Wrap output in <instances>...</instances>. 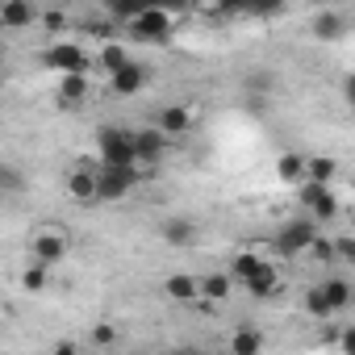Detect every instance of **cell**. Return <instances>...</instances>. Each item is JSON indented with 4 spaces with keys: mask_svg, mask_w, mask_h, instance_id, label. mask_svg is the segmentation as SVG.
Returning <instances> with one entry per match:
<instances>
[{
    "mask_svg": "<svg viewBox=\"0 0 355 355\" xmlns=\"http://www.w3.org/2000/svg\"><path fill=\"white\" fill-rule=\"evenodd\" d=\"M109 84H113L117 96H138V92L146 88V67H142V63H125L117 76H109Z\"/></svg>",
    "mask_w": 355,
    "mask_h": 355,
    "instance_id": "obj_15",
    "label": "cell"
},
{
    "mask_svg": "<svg viewBox=\"0 0 355 355\" xmlns=\"http://www.w3.org/2000/svg\"><path fill=\"white\" fill-rule=\"evenodd\" d=\"M243 288H247V293H251L255 301H263V297H272V293L280 288V276H276V268H272V263L263 259V263H259V272H255V276H251V280H247Z\"/></svg>",
    "mask_w": 355,
    "mask_h": 355,
    "instance_id": "obj_17",
    "label": "cell"
},
{
    "mask_svg": "<svg viewBox=\"0 0 355 355\" xmlns=\"http://www.w3.org/2000/svg\"><path fill=\"white\" fill-rule=\"evenodd\" d=\"M343 30H347V21L338 17V13H318L313 17V38H322V42H334V38H343Z\"/></svg>",
    "mask_w": 355,
    "mask_h": 355,
    "instance_id": "obj_21",
    "label": "cell"
},
{
    "mask_svg": "<svg viewBox=\"0 0 355 355\" xmlns=\"http://www.w3.org/2000/svg\"><path fill=\"white\" fill-rule=\"evenodd\" d=\"M96 159H84V163H76L71 167V175H67V193H71V201H80V205H96Z\"/></svg>",
    "mask_w": 355,
    "mask_h": 355,
    "instance_id": "obj_11",
    "label": "cell"
},
{
    "mask_svg": "<svg viewBox=\"0 0 355 355\" xmlns=\"http://www.w3.org/2000/svg\"><path fill=\"white\" fill-rule=\"evenodd\" d=\"M334 243V263H351L355 259V243L347 239V234H338V239H330Z\"/></svg>",
    "mask_w": 355,
    "mask_h": 355,
    "instance_id": "obj_29",
    "label": "cell"
},
{
    "mask_svg": "<svg viewBox=\"0 0 355 355\" xmlns=\"http://www.w3.org/2000/svg\"><path fill=\"white\" fill-rule=\"evenodd\" d=\"M305 313H309V318H322V322L330 318V309H326V301L318 297V284H313V288L305 293Z\"/></svg>",
    "mask_w": 355,
    "mask_h": 355,
    "instance_id": "obj_28",
    "label": "cell"
},
{
    "mask_svg": "<svg viewBox=\"0 0 355 355\" xmlns=\"http://www.w3.org/2000/svg\"><path fill=\"white\" fill-rule=\"evenodd\" d=\"M309 255L322 259V268H334V243H330V234H318V239L309 243Z\"/></svg>",
    "mask_w": 355,
    "mask_h": 355,
    "instance_id": "obj_27",
    "label": "cell"
},
{
    "mask_svg": "<svg viewBox=\"0 0 355 355\" xmlns=\"http://www.w3.org/2000/svg\"><path fill=\"white\" fill-rule=\"evenodd\" d=\"M134 130L125 125H101L96 130V163L101 167H134Z\"/></svg>",
    "mask_w": 355,
    "mask_h": 355,
    "instance_id": "obj_1",
    "label": "cell"
},
{
    "mask_svg": "<svg viewBox=\"0 0 355 355\" xmlns=\"http://www.w3.org/2000/svg\"><path fill=\"white\" fill-rule=\"evenodd\" d=\"M230 355H263V330L259 326H234Z\"/></svg>",
    "mask_w": 355,
    "mask_h": 355,
    "instance_id": "obj_16",
    "label": "cell"
},
{
    "mask_svg": "<svg viewBox=\"0 0 355 355\" xmlns=\"http://www.w3.org/2000/svg\"><path fill=\"white\" fill-rule=\"evenodd\" d=\"M138 184V171L134 167H96V205H113L125 201Z\"/></svg>",
    "mask_w": 355,
    "mask_h": 355,
    "instance_id": "obj_2",
    "label": "cell"
},
{
    "mask_svg": "<svg viewBox=\"0 0 355 355\" xmlns=\"http://www.w3.org/2000/svg\"><path fill=\"white\" fill-rule=\"evenodd\" d=\"M301 205H305V218L322 230V222H334V214H338V197H334V189H326V184H301Z\"/></svg>",
    "mask_w": 355,
    "mask_h": 355,
    "instance_id": "obj_4",
    "label": "cell"
},
{
    "mask_svg": "<svg viewBox=\"0 0 355 355\" xmlns=\"http://www.w3.org/2000/svg\"><path fill=\"white\" fill-rule=\"evenodd\" d=\"M163 355H201V351H163Z\"/></svg>",
    "mask_w": 355,
    "mask_h": 355,
    "instance_id": "obj_32",
    "label": "cell"
},
{
    "mask_svg": "<svg viewBox=\"0 0 355 355\" xmlns=\"http://www.w3.org/2000/svg\"><path fill=\"white\" fill-rule=\"evenodd\" d=\"M318 297L326 301L330 313H343V309L351 305V280H347V276H326V280L318 284Z\"/></svg>",
    "mask_w": 355,
    "mask_h": 355,
    "instance_id": "obj_13",
    "label": "cell"
},
{
    "mask_svg": "<svg viewBox=\"0 0 355 355\" xmlns=\"http://www.w3.org/2000/svg\"><path fill=\"white\" fill-rule=\"evenodd\" d=\"M42 63H46L51 71H59V76H88V55H84V46H76V42H55V46H46Z\"/></svg>",
    "mask_w": 355,
    "mask_h": 355,
    "instance_id": "obj_7",
    "label": "cell"
},
{
    "mask_svg": "<svg viewBox=\"0 0 355 355\" xmlns=\"http://www.w3.org/2000/svg\"><path fill=\"white\" fill-rule=\"evenodd\" d=\"M276 175H280V180H288V184H305V155H297V150L280 155L276 159Z\"/></svg>",
    "mask_w": 355,
    "mask_h": 355,
    "instance_id": "obj_20",
    "label": "cell"
},
{
    "mask_svg": "<svg viewBox=\"0 0 355 355\" xmlns=\"http://www.w3.org/2000/svg\"><path fill=\"white\" fill-rule=\"evenodd\" d=\"M159 239H163L167 247H175V251H189V247L201 243V226H197V218H189V214H171V218L159 222Z\"/></svg>",
    "mask_w": 355,
    "mask_h": 355,
    "instance_id": "obj_5",
    "label": "cell"
},
{
    "mask_svg": "<svg viewBox=\"0 0 355 355\" xmlns=\"http://www.w3.org/2000/svg\"><path fill=\"white\" fill-rule=\"evenodd\" d=\"M42 13L30 5V0H9V5H0V26L5 30H26V26H34Z\"/></svg>",
    "mask_w": 355,
    "mask_h": 355,
    "instance_id": "obj_14",
    "label": "cell"
},
{
    "mask_svg": "<svg viewBox=\"0 0 355 355\" xmlns=\"http://www.w3.org/2000/svg\"><path fill=\"white\" fill-rule=\"evenodd\" d=\"M30 251H34V263H42V268H59L63 255H67V234H63L59 226H42V230L34 234Z\"/></svg>",
    "mask_w": 355,
    "mask_h": 355,
    "instance_id": "obj_9",
    "label": "cell"
},
{
    "mask_svg": "<svg viewBox=\"0 0 355 355\" xmlns=\"http://www.w3.org/2000/svg\"><path fill=\"white\" fill-rule=\"evenodd\" d=\"M125 34L138 38V42H171V17H167L163 9H142V13L125 26Z\"/></svg>",
    "mask_w": 355,
    "mask_h": 355,
    "instance_id": "obj_6",
    "label": "cell"
},
{
    "mask_svg": "<svg viewBox=\"0 0 355 355\" xmlns=\"http://www.w3.org/2000/svg\"><path fill=\"white\" fill-rule=\"evenodd\" d=\"M259 263H263L259 255H239V259L230 263V272H226V276H230V280H239V284H247V280L259 272Z\"/></svg>",
    "mask_w": 355,
    "mask_h": 355,
    "instance_id": "obj_24",
    "label": "cell"
},
{
    "mask_svg": "<svg viewBox=\"0 0 355 355\" xmlns=\"http://www.w3.org/2000/svg\"><path fill=\"white\" fill-rule=\"evenodd\" d=\"M334 175H338V163L330 155H318V159H305V180L309 184H334Z\"/></svg>",
    "mask_w": 355,
    "mask_h": 355,
    "instance_id": "obj_18",
    "label": "cell"
},
{
    "mask_svg": "<svg viewBox=\"0 0 355 355\" xmlns=\"http://www.w3.org/2000/svg\"><path fill=\"white\" fill-rule=\"evenodd\" d=\"M42 21H46V30H63V26H67V17H63V13H46Z\"/></svg>",
    "mask_w": 355,
    "mask_h": 355,
    "instance_id": "obj_30",
    "label": "cell"
},
{
    "mask_svg": "<svg viewBox=\"0 0 355 355\" xmlns=\"http://www.w3.org/2000/svg\"><path fill=\"white\" fill-rule=\"evenodd\" d=\"M51 355H80V347H76V343H55Z\"/></svg>",
    "mask_w": 355,
    "mask_h": 355,
    "instance_id": "obj_31",
    "label": "cell"
},
{
    "mask_svg": "<svg viewBox=\"0 0 355 355\" xmlns=\"http://www.w3.org/2000/svg\"><path fill=\"white\" fill-rule=\"evenodd\" d=\"M0 197H5V193H0Z\"/></svg>",
    "mask_w": 355,
    "mask_h": 355,
    "instance_id": "obj_33",
    "label": "cell"
},
{
    "mask_svg": "<svg viewBox=\"0 0 355 355\" xmlns=\"http://www.w3.org/2000/svg\"><path fill=\"white\" fill-rule=\"evenodd\" d=\"M230 288H234V280H230L226 272H209V276L201 280V301H226Z\"/></svg>",
    "mask_w": 355,
    "mask_h": 355,
    "instance_id": "obj_23",
    "label": "cell"
},
{
    "mask_svg": "<svg viewBox=\"0 0 355 355\" xmlns=\"http://www.w3.org/2000/svg\"><path fill=\"white\" fill-rule=\"evenodd\" d=\"M150 125L171 142V138H180V134H189V130H193V109H189V105H159Z\"/></svg>",
    "mask_w": 355,
    "mask_h": 355,
    "instance_id": "obj_10",
    "label": "cell"
},
{
    "mask_svg": "<svg viewBox=\"0 0 355 355\" xmlns=\"http://www.w3.org/2000/svg\"><path fill=\"white\" fill-rule=\"evenodd\" d=\"M163 293H167V301H175V305H193V301H201V280L189 276V272H175V276L163 280Z\"/></svg>",
    "mask_w": 355,
    "mask_h": 355,
    "instance_id": "obj_12",
    "label": "cell"
},
{
    "mask_svg": "<svg viewBox=\"0 0 355 355\" xmlns=\"http://www.w3.org/2000/svg\"><path fill=\"white\" fill-rule=\"evenodd\" d=\"M130 138H134V171H150V167H159L167 159V138L155 125H142Z\"/></svg>",
    "mask_w": 355,
    "mask_h": 355,
    "instance_id": "obj_3",
    "label": "cell"
},
{
    "mask_svg": "<svg viewBox=\"0 0 355 355\" xmlns=\"http://www.w3.org/2000/svg\"><path fill=\"white\" fill-rule=\"evenodd\" d=\"M96 59H101V67H105V71H109V76H117V71H121V67H125V63H134V59H130V51H125V46H121V42H117V38H113V42H105V46H101V55H96Z\"/></svg>",
    "mask_w": 355,
    "mask_h": 355,
    "instance_id": "obj_22",
    "label": "cell"
},
{
    "mask_svg": "<svg viewBox=\"0 0 355 355\" xmlns=\"http://www.w3.org/2000/svg\"><path fill=\"white\" fill-rule=\"evenodd\" d=\"M318 234H322V230H318L309 218H293V222L280 226V234H276V251H280V255H305L309 243H313Z\"/></svg>",
    "mask_w": 355,
    "mask_h": 355,
    "instance_id": "obj_8",
    "label": "cell"
},
{
    "mask_svg": "<svg viewBox=\"0 0 355 355\" xmlns=\"http://www.w3.org/2000/svg\"><path fill=\"white\" fill-rule=\"evenodd\" d=\"M88 343H92V347H101V351H105V347H113V343H117V326H113V322H96V326L88 330Z\"/></svg>",
    "mask_w": 355,
    "mask_h": 355,
    "instance_id": "obj_26",
    "label": "cell"
},
{
    "mask_svg": "<svg viewBox=\"0 0 355 355\" xmlns=\"http://www.w3.org/2000/svg\"><path fill=\"white\" fill-rule=\"evenodd\" d=\"M59 101H63L67 109L84 105V101H88V76H63V80H59Z\"/></svg>",
    "mask_w": 355,
    "mask_h": 355,
    "instance_id": "obj_19",
    "label": "cell"
},
{
    "mask_svg": "<svg viewBox=\"0 0 355 355\" xmlns=\"http://www.w3.org/2000/svg\"><path fill=\"white\" fill-rule=\"evenodd\" d=\"M46 280H51V268H42V263H30V268L21 272V288H26V293H42Z\"/></svg>",
    "mask_w": 355,
    "mask_h": 355,
    "instance_id": "obj_25",
    "label": "cell"
}]
</instances>
